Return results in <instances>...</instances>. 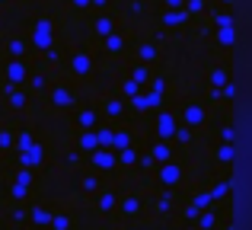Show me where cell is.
<instances>
[{"label":"cell","instance_id":"6da1fadb","mask_svg":"<svg viewBox=\"0 0 252 230\" xmlns=\"http://www.w3.org/2000/svg\"><path fill=\"white\" fill-rule=\"evenodd\" d=\"M51 38H55L51 23H48V19H38V23H35V32H32V42H35V48L48 51V48H51Z\"/></svg>","mask_w":252,"mask_h":230},{"label":"cell","instance_id":"7a4b0ae2","mask_svg":"<svg viewBox=\"0 0 252 230\" xmlns=\"http://www.w3.org/2000/svg\"><path fill=\"white\" fill-rule=\"evenodd\" d=\"M90 160H93V166L96 169H112L115 166V150L112 147H96V150H90Z\"/></svg>","mask_w":252,"mask_h":230},{"label":"cell","instance_id":"3957f363","mask_svg":"<svg viewBox=\"0 0 252 230\" xmlns=\"http://www.w3.org/2000/svg\"><path fill=\"white\" fill-rule=\"evenodd\" d=\"M176 128H179V122L172 118V112H160V115H157V134H160V141H169V137L176 134Z\"/></svg>","mask_w":252,"mask_h":230},{"label":"cell","instance_id":"277c9868","mask_svg":"<svg viewBox=\"0 0 252 230\" xmlns=\"http://www.w3.org/2000/svg\"><path fill=\"white\" fill-rule=\"evenodd\" d=\"M131 99H134L137 112H154V109L160 106V93H154V90H150V93H137V96H131Z\"/></svg>","mask_w":252,"mask_h":230},{"label":"cell","instance_id":"5b68a950","mask_svg":"<svg viewBox=\"0 0 252 230\" xmlns=\"http://www.w3.org/2000/svg\"><path fill=\"white\" fill-rule=\"evenodd\" d=\"M77 102V96L70 93L67 87H55L51 90V106H58V109H70Z\"/></svg>","mask_w":252,"mask_h":230},{"label":"cell","instance_id":"8992f818","mask_svg":"<svg viewBox=\"0 0 252 230\" xmlns=\"http://www.w3.org/2000/svg\"><path fill=\"white\" fill-rule=\"evenodd\" d=\"M70 70H74L77 77H86L93 70V58L86 55V51H77V55L70 58Z\"/></svg>","mask_w":252,"mask_h":230},{"label":"cell","instance_id":"52a82bcc","mask_svg":"<svg viewBox=\"0 0 252 230\" xmlns=\"http://www.w3.org/2000/svg\"><path fill=\"white\" fill-rule=\"evenodd\" d=\"M42 157H45V150L38 147V144H32L29 150H23V154H19V163H23L26 169H32V166H38V163H42Z\"/></svg>","mask_w":252,"mask_h":230},{"label":"cell","instance_id":"ba28073f","mask_svg":"<svg viewBox=\"0 0 252 230\" xmlns=\"http://www.w3.org/2000/svg\"><path fill=\"white\" fill-rule=\"evenodd\" d=\"M26 77H29V70H26V64L19 61V58L6 64V80H10V83H23Z\"/></svg>","mask_w":252,"mask_h":230},{"label":"cell","instance_id":"9c48e42d","mask_svg":"<svg viewBox=\"0 0 252 230\" xmlns=\"http://www.w3.org/2000/svg\"><path fill=\"white\" fill-rule=\"evenodd\" d=\"M179 176H182V169H179L176 163H169V160H166V163L160 166V182H163V186H176Z\"/></svg>","mask_w":252,"mask_h":230},{"label":"cell","instance_id":"30bf717a","mask_svg":"<svg viewBox=\"0 0 252 230\" xmlns=\"http://www.w3.org/2000/svg\"><path fill=\"white\" fill-rule=\"evenodd\" d=\"M204 122V109L201 106H185V125L189 128H198Z\"/></svg>","mask_w":252,"mask_h":230},{"label":"cell","instance_id":"8fae6325","mask_svg":"<svg viewBox=\"0 0 252 230\" xmlns=\"http://www.w3.org/2000/svg\"><path fill=\"white\" fill-rule=\"evenodd\" d=\"M217 42H220L223 48H233V42H236V29H233V26H217Z\"/></svg>","mask_w":252,"mask_h":230},{"label":"cell","instance_id":"7c38bea8","mask_svg":"<svg viewBox=\"0 0 252 230\" xmlns=\"http://www.w3.org/2000/svg\"><path fill=\"white\" fill-rule=\"evenodd\" d=\"M96 122H99V115H96V109H83L80 115H77V125L86 131V128H96Z\"/></svg>","mask_w":252,"mask_h":230},{"label":"cell","instance_id":"4fadbf2b","mask_svg":"<svg viewBox=\"0 0 252 230\" xmlns=\"http://www.w3.org/2000/svg\"><path fill=\"white\" fill-rule=\"evenodd\" d=\"M131 147V134L128 131H112V150H125Z\"/></svg>","mask_w":252,"mask_h":230},{"label":"cell","instance_id":"5bb4252c","mask_svg":"<svg viewBox=\"0 0 252 230\" xmlns=\"http://www.w3.org/2000/svg\"><path fill=\"white\" fill-rule=\"evenodd\" d=\"M80 147L83 150H96L99 144H96V128H86L83 134H80Z\"/></svg>","mask_w":252,"mask_h":230},{"label":"cell","instance_id":"9a60e30c","mask_svg":"<svg viewBox=\"0 0 252 230\" xmlns=\"http://www.w3.org/2000/svg\"><path fill=\"white\" fill-rule=\"evenodd\" d=\"M105 48H109L112 55H118V51L125 48V38H122V35H115V32H109V35H105Z\"/></svg>","mask_w":252,"mask_h":230},{"label":"cell","instance_id":"2e32d148","mask_svg":"<svg viewBox=\"0 0 252 230\" xmlns=\"http://www.w3.org/2000/svg\"><path fill=\"white\" fill-rule=\"evenodd\" d=\"M233 157H236V150H233V144H220V147H217V160L220 163H233Z\"/></svg>","mask_w":252,"mask_h":230},{"label":"cell","instance_id":"e0dca14e","mask_svg":"<svg viewBox=\"0 0 252 230\" xmlns=\"http://www.w3.org/2000/svg\"><path fill=\"white\" fill-rule=\"evenodd\" d=\"M96 205H99V211H105V214H109V211H115V205H118V201H115V195H109V192H105V195H99V201H96Z\"/></svg>","mask_w":252,"mask_h":230},{"label":"cell","instance_id":"ac0fdd59","mask_svg":"<svg viewBox=\"0 0 252 230\" xmlns=\"http://www.w3.org/2000/svg\"><path fill=\"white\" fill-rule=\"evenodd\" d=\"M32 221H35V224H42V227H48L51 211H48V208H32Z\"/></svg>","mask_w":252,"mask_h":230},{"label":"cell","instance_id":"d6986e66","mask_svg":"<svg viewBox=\"0 0 252 230\" xmlns=\"http://www.w3.org/2000/svg\"><path fill=\"white\" fill-rule=\"evenodd\" d=\"M115 160H122L125 166H131V163H137V154L131 147H125V150H115Z\"/></svg>","mask_w":252,"mask_h":230},{"label":"cell","instance_id":"ffe728a7","mask_svg":"<svg viewBox=\"0 0 252 230\" xmlns=\"http://www.w3.org/2000/svg\"><path fill=\"white\" fill-rule=\"evenodd\" d=\"M137 211H141V201H137V198H125V201H122V214H128V218H134Z\"/></svg>","mask_w":252,"mask_h":230},{"label":"cell","instance_id":"44dd1931","mask_svg":"<svg viewBox=\"0 0 252 230\" xmlns=\"http://www.w3.org/2000/svg\"><path fill=\"white\" fill-rule=\"evenodd\" d=\"M169 157H172V154H169V144H166V141H160V144H157V147H154V160L166 163Z\"/></svg>","mask_w":252,"mask_h":230},{"label":"cell","instance_id":"7402d4cb","mask_svg":"<svg viewBox=\"0 0 252 230\" xmlns=\"http://www.w3.org/2000/svg\"><path fill=\"white\" fill-rule=\"evenodd\" d=\"M48 227L51 230H67L70 227V218H67V214H55V218L48 221Z\"/></svg>","mask_w":252,"mask_h":230},{"label":"cell","instance_id":"603a6c76","mask_svg":"<svg viewBox=\"0 0 252 230\" xmlns=\"http://www.w3.org/2000/svg\"><path fill=\"white\" fill-rule=\"evenodd\" d=\"M227 80H230V74H227V70H223V67H217L214 74H211V83H214V90H220V87H223V83H227Z\"/></svg>","mask_w":252,"mask_h":230},{"label":"cell","instance_id":"cb8c5ba5","mask_svg":"<svg viewBox=\"0 0 252 230\" xmlns=\"http://www.w3.org/2000/svg\"><path fill=\"white\" fill-rule=\"evenodd\" d=\"M6 48H10V55H13V58H23V55H26V42H23V38H13Z\"/></svg>","mask_w":252,"mask_h":230},{"label":"cell","instance_id":"d4e9b609","mask_svg":"<svg viewBox=\"0 0 252 230\" xmlns=\"http://www.w3.org/2000/svg\"><path fill=\"white\" fill-rule=\"evenodd\" d=\"M109 32H112V19H96V35L99 38H105V35H109Z\"/></svg>","mask_w":252,"mask_h":230},{"label":"cell","instance_id":"484cf974","mask_svg":"<svg viewBox=\"0 0 252 230\" xmlns=\"http://www.w3.org/2000/svg\"><path fill=\"white\" fill-rule=\"evenodd\" d=\"M105 112H109L112 118H118V115L125 112V102H118V99H109V102H105Z\"/></svg>","mask_w":252,"mask_h":230},{"label":"cell","instance_id":"4316f807","mask_svg":"<svg viewBox=\"0 0 252 230\" xmlns=\"http://www.w3.org/2000/svg\"><path fill=\"white\" fill-rule=\"evenodd\" d=\"M96 144H99V147H112V128L96 131Z\"/></svg>","mask_w":252,"mask_h":230},{"label":"cell","instance_id":"83f0119b","mask_svg":"<svg viewBox=\"0 0 252 230\" xmlns=\"http://www.w3.org/2000/svg\"><path fill=\"white\" fill-rule=\"evenodd\" d=\"M182 19H189V13L176 10V13H166V16H163V23H166V26H176V23H182Z\"/></svg>","mask_w":252,"mask_h":230},{"label":"cell","instance_id":"f1b7e54d","mask_svg":"<svg viewBox=\"0 0 252 230\" xmlns=\"http://www.w3.org/2000/svg\"><path fill=\"white\" fill-rule=\"evenodd\" d=\"M131 80H134V83H147L150 80L147 67H144V64H141V67H134V70H131Z\"/></svg>","mask_w":252,"mask_h":230},{"label":"cell","instance_id":"f546056e","mask_svg":"<svg viewBox=\"0 0 252 230\" xmlns=\"http://www.w3.org/2000/svg\"><path fill=\"white\" fill-rule=\"evenodd\" d=\"M211 201H214V198H211V192H201V195H195V201H191V205H195L198 211H204V208H208Z\"/></svg>","mask_w":252,"mask_h":230},{"label":"cell","instance_id":"4dcf8cb0","mask_svg":"<svg viewBox=\"0 0 252 230\" xmlns=\"http://www.w3.org/2000/svg\"><path fill=\"white\" fill-rule=\"evenodd\" d=\"M230 195V182H217L214 192H211V198H227Z\"/></svg>","mask_w":252,"mask_h":230},{"label":"cell","instance_id":"1f68e13d","mask_svg":"<svg viewBox=\"0 0 252 230\" xmlns=\"http://www.w3.org/2000/svg\"><path fill=\"white\" fill-rule=\"evenodd\" d=\"M122 93H125V96H137V93H141V83L125 80V83H122Z\"/></svg>","mask_w":252,"mask_h":230},{"label":"cell","instance_id":"d6a6232c","mask_svg":"<svg viewBox=\"0 0 252 230\" xmlns=\"http://www.w3.org/2000/svg\"><path fill=\"white\" fill-rule=\"evenodd\" d=\"M10 106H13V109H23V106H26V93H16V90H10Z\"/></svg>","mask_w":252,"mask_h":230},{"label":"cell","instance_id":"836d02e7","mask_svg":"<svg viewBox=\"0 0 252 230\" xmlns=\"http://www.w3.org/2000/svg\"><path fill=\"white\" fill-rule=\"evenodd\" d=\"M214 224H217L214 214H201V218H198V230H211Z\"/></svg>","mask_w":252,"mask_h":230},{"label":"cell","instance_id":"e575fe53","mask_svg":"<svg viewBox=\"0 0 252 230\" xmlns=\"http://www.w3.org/2000/svg\"><path fill=\"white\" fill-rule=\"evenodd\" d=\"M16 147H19V154H23V150H29V147H32V134H29V131H23V134H19Z\"/></svg>","mask_w":252,"mask_h":230},{"label":"cell","instance_id":"d590c367","mask_svg":"<svg viewBox=\"0 0 252 230\" xmlns=\"http://www.w3.org/2000/svg\"><path fill=\"white\" fill-rule=\"evenodd\" d=\"M154 58H157V48H154V45H141V61H154Z\"/></svg>","mask_w":252,"mask_h":230},{"label":"cell","instance_id":"8d00e7d4","mask_svg":"<svg viewBox=\"0 0 252 230\" xmlns=\"http://www.w3.org/2000/svg\"><path fill=\"white\" fill-rule=\"evenodd\" d=\"M16 182H19V186H29V182H32V173H29V169H23V173H16Z\"/></svg>","mask_w":252,"mask_h":230},{"label":"cell","instance_id":"74e56055","mask_svg":"<svg viewBox=\"0 0 252 230\" xmlns=\"http://www.w3.org/2000/svg\"><path fill=\"white\" fill-rule=\"evenodd\" d=\"M26 192H29V186H19V182H13V195H16V198H26Z\"/></svg>","mask_w":252,"mask_h":230},{"label":"cell","instance_id":"f35d334b","mask_svg":"<svg viewBox=\"0 0 252 230\" xmlns=\"http://www.w3.org/2000/svg\"><path fill=\"white\" fill-rule=\"evenodd\" d=\"M172 137H179V141H189V137H191L189 125H185V128H176V134H172Z\"/></svg>","mask_w":252,"mask_h":230},{"label":"cell","instance_id":"ab89813d","mask_svg":"<svg viewBox=\"0 0 252 230\" xmlns=\"http://www.w3.org/2000/svg\"><path fill=\"white\" fill-rule=\"evenodd\" d=\"M10 144H13V134L10 131H0V147H10Z\"/></svg>","mask_w":252,"mask_h":230},{"label":"cell","instance_id":"60d3db41","mask_svg":"<svg viewBox=\"0 0 252 230\" xmlns=\"http://www.w3.org/2000/svg\"><path fill=\"white\" fill-rule=\"evenodd\" d=\"M223 96H227V99H233V96H236V87H233V83H223Z\"/></svg>","mask_w":252,"mask_h":230},{"label":"cell","instance_id":"b9f144b4","mask_svg":"<svg viewBox=\"0 0 252 230\" xmlns=\"http://www.w3.org/2000/svg\"><path fill=\"white\" fill-rule=\"evenodd\" d=\"M217 26H233V16H230V13H220V16H217Z\"/></svg>","mask_w":252,"mask_h":230},{"label":"cell","instance_id":"7bdbcfd3","mask_svg":"<svg viewBox=\"0 0 252 230\" xmlns=\"http://www.w3.org/2000/svg\"><path fill=\"white\" fill-rule=\"evenodd\" d=\"M220 134H223V141H230V144H233V137H236V131H233V128H230V125H227V128H223V131H220Z\"/></svg>","mask_w":252,"mask_h":230},{"label":"cell","instance_id":"ee69618b","mask_svg":"<svg viewBox=\"0 0 252 230\" xmlns=\"http://www.w3.org/2000/svg\"><path fill=\"white\" fill-rule=\"evenodd\" d=\"M201 6H204L201 0H189V13H201Z\"/></svg>","mask_w":252,"mask_h":230},{"label":"cell","instance_id":"f6af8a7d","mask_svg":"<svg viewBox=\"0 0 252 230\" xmlns=\"http://www.w3.org/2000/svg\"><path fill=\"white\" fill-rule=\"evenodd\" d=\"M83 189H86V192H93V189H96V179H90V176H86V179H83Z\"/></svg>","mask_w":252,"mask_h":230},{"label":"cell","instance_id":"bcb514c9","mask_svg":"<svg viewBox=\"0 0 252 230\" xmlns=\"http://www.w3.org/2000/svg\"><path fill=\"white\" fill-rule=\"evenodd\" d=\"M70 3H74L77 10H86V6H90V0H70Z\"/></svg>","mask_w":252,"mask_h":230},{"label":"cell","instance_id":"7dc6e473","mask_svg":"<svg viewBox=\"0 0 252 230\" xmlns=\"http://www.w3.org/2000/svg\"><path fill=\"white\" fill-rule=\"evenodd\" d=\"M166 3L172 6V10H179V6H182V3H185V0H166Z\"/></svg>","mask_w":252,"mask_h":230},{"label":"cell","instance_id":"c3c4849f","mask_svg":"<svg viewBox=\"0 0 252 230\" xmlns=\"http://www.w3.org/2000/svg\"><path fill=\"white\" fill-rule=\"evenodd\" d=\"M90 3H93V6H105V3H109V0H90Z\"/></svg>","mask_w":252,"mask_h":230},{"label":"cell","instance_id":"681fc988","mask_svg":"<svg viewBox=\"0 0 252 230\" xmlns=\"http://www.w3.org/2000/svg\"><path fill=\"white\" fill-rule=\"evenodd\" d=\"M223 3H233V0H223Z\"/></svg>","mask_w":252,"mask_h":230},{"label":"cell","instance_id":"f907efd6","mask_svg":"<svg viewBox=\"0 0 252 230\" xmlns=\"http://www.w3.org/2000/svg\"><path fill=\"white\" fill-rule=\"evenodd\" d=\"M189 230H198V227H189Z\"/></svg>","mask_w":252,"mask_h":230},{"label":"cell","instance_id":"816d5d0a","mask_svg":"<svg viewBox=\"0 0 252 230\" xmlns=\"http://www.w3.org/2000/svg\"><path fill=\"white\" fill-rule=\"evenodd\" d=\"M13 230H19V227H13Z\"/></svg>","mask_w":252,"mask_h":230}]
</instances>
